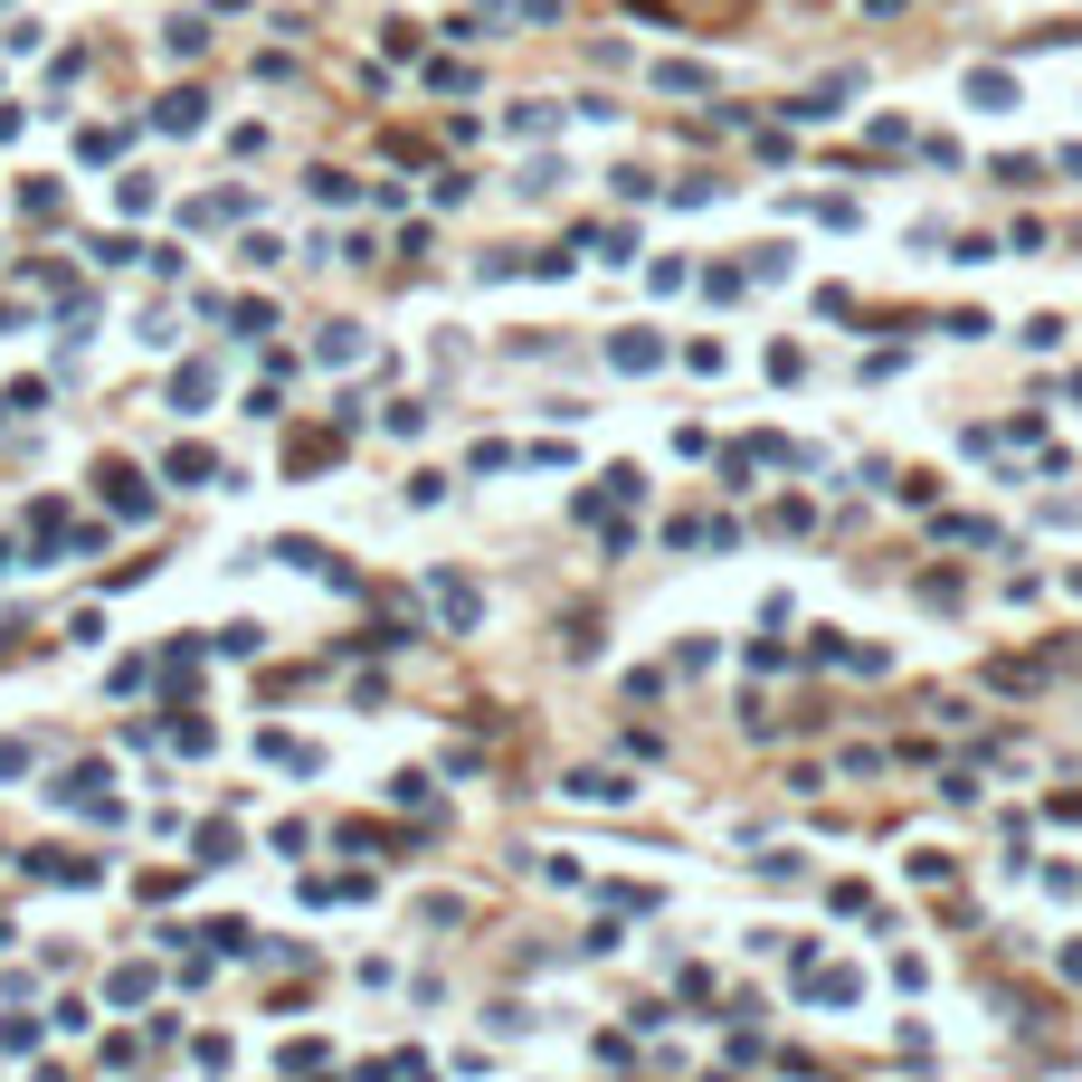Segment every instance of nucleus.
Segmentation results:
<instances>
[{"label":"nucleus","instance_id":"1","mask_svg":"<svg viewBox=\"0 0 1082 1082\" xmlns=\"http://www.w3.org/2000/svg\"><path fill=\"white\" fill-rule=\"evenodd\" d=\"M105 503H115L124 522H142V513H152V495H142V475H134V466H105Z\"/></svg>","mask_w":1082,"mask_h":1082},{"label":"nucleus","instance_id":"2","mask_svg":"<svg viewBox=\"0 0 1082 1082\" xmlns=\"http://www.w3.org/2000/svg\"><path fill=\"white\" fill-rule=\"evenodd\" d=\"M570 798H598V807H617V798H636L617 770H570Z\"/></svg>","mask_w":1082,"mask_h":1082},{"label":"nucleus","instance_id":"3","mask_svg":"<svg viewBox=\"0 0 1082 1082\" xmlns=\"http://www.w3.org/2000/svg\"><path fill=\"white\" fill-rule=\"evenodd\" d=\"M656 352H665V342H646V332H617V342H608L617 371H656Z\"/></svg>","mask_w":1082,"mask_h":1082},{"label":"nucleus","instance_id":"4","mask_svg":"<svg viewBox=\"0 0 1082 1082\" xmlns=\"http://www.w3.org/2000/svg\"><path fill=\"white\" fill-rule=\"evenodd\" d=\"M210 475H219L210 447H171V485H210Z\"/></svg>","mask_w":1082,"mask_h":1082},{"label":"nucleus","instance_id":"5","mask_svg":"<svg viewBox=\"0 0 1082 1082\" xmlns=\"http://www.w3.org/2000/svg\"><path fill=\"white\" fill-rule=\"evenodd\" d=\"M437 608H447V627H475V588L466 580H437Z\"/></svg>","mask_w":1082,"mask_h":1082},{"label":"nucleus","instance_id":"6","mask_svg":"<svg viewBox=\"0 0 1082 1082\" xmlns=\"http://www.w3.org/2000/svg\"><path fill=\"white\" fill-rule=\"evenodd\" d=\"M968 95H978V105H1016V86H1007L997 67H978V76H968Z\"/></svg>","mask_w":1082,"mask_h":1082},{"label":"nucleus","instance_id":"7","mask_svg":"<svg viewBox=\"0 0 1082 1082\" xmlns=\"http://www.w3.org/2000/svg\"><path fill=\"white\" fill-rule=\"evenodd\" d=\"M656 86H665V95H703L712 76H703V67H656Z\"/></svg>","mask_w":1082,"mask_h":1082},{"label":"nucleus","instance_id":"8","mask_svg":"<svg viewBox=\"0 0 1082 1082\" xmlns=\"http://www.w3.org/2000/svg\"><path fill=\"white\" fill-rule=\"evenodd\" d=\"M0 570H10V551H0Z\"/></svg>","mask_w":1082,"mask_h":1082}]
</instances>
